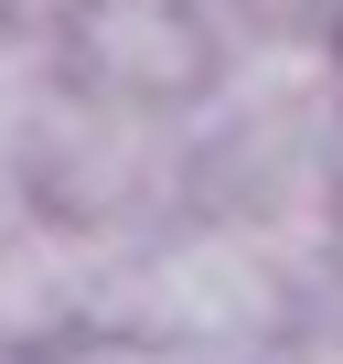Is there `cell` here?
<instances>
[{
    "label": "cell",
    "instance_id": "1",
    "mask_svg": "<svg viewBox=\"0 0 343 364\" xmlns=\"http://www.w3.org/2000/svg\"><path fill=\"white\" fill-rule=\"evenodd\" d=\"M311 300V279L236 215H172L150 236H118L97 257V300H86V332H139V343H172V353H204V364H236L247 343H268L290 311Z\"/></svg>",
    "mask_w": 343,
    "mask_h": 364
},
{
    "label": "cell",
    "instance_id": "2",
    "mask_svg": "<svg viewBox=\"0 0 343 364\" xmlns=\"http://www.w3.org/2000/svg\"><path fill=\"white\" fill-rule=\"evenodd\" d=\"M22 204L118 247L183 215V107H139V97H97L65 86L33 139H22Z\"/></svg>",
    "mask_w": 343,
    "mask_h": 364
},
{
    "label": "cell",
    "instance_id": "3",
    "mask_svg": "<svg viewBox=\"0 0 343 364\" xmlns=\"http://www.w3.org/2000/svg\"><path fill=\"white\" fill-rule=\"evenodd\" d=\"M33 364H204V353H172V343H139V332H65Z\"/></svg>",
    "mask_w": 343,
    "mask_h": 364
},
{
    "label": "cell",
    "instance_id": "4",
    "mask_svg": "<svg viewBox=\"0 0 343 364\" xmlns=\"http://www.w3.org/2000/svg\"><path fill=\"white\" fill-rule=\"evenodd\" d=\"M322 300H343V182H332V236H322Z\"/></svg>",
    "mask_w": 343,
    "mask_h": 364
}]
</instances>
